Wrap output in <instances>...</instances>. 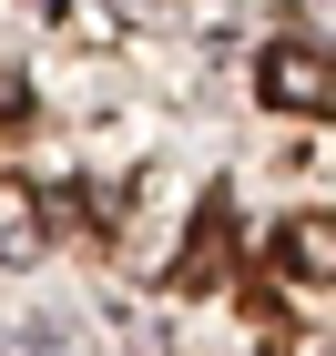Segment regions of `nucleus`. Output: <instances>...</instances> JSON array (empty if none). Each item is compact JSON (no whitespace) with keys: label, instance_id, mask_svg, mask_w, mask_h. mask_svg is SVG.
Here are the masks:
<instances>
[{"label":"nucleus","instance_id":"f257e3e1","mask_svg":"<svg viewBox=\"0 0 336 356\" xmlns=\"http://www.w3.org/2000/svg\"><path fill=\"white\" fill-rule=\"evenodd\" d=\"M265 102L326 112V61H316V51H275V61H265Z\"/></svg>","mask_w":336,"mask_h":356},{"label":"nucleus","instance_id":"f03ea898","mask_svg":"<svg viewBox=\"0 0 336 356\" xmlns=\"http://www.w3.org/2000/svg\"><path fill=\"white\" fill-rule=\"evenodd\" d=\"M296 265H306V275H326V265H336V224H326V214H306V234H296Z\"/></svg>","mask_w":336,"mask_h":356}]
</instances>
